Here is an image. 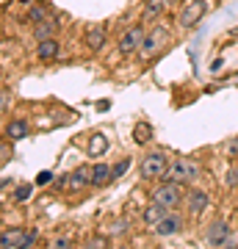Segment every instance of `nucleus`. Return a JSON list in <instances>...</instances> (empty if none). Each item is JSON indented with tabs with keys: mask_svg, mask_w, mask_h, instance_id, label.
<instances>
[{
	"mask_svg": "<svg viewBox=\"0 0 238 249\" xmlns=\"http://www.w3.org/2000/svg\"><path fill=\"white\" fill-rule=\"evenodd\" d=\"M166 45H169V31L164 25H155L150 34L144 36V42H141V47H139V55L141 58H152V55L161 53Z\"/></svg>",
	"mask_w": 238,
	"mask_h": 249,
	"instance_id": "obj_3",
	"label": "nucleus"
},
{
	"mask_svg": "<svg viewBox=\"0 0 238 249\" xmlns=\"http://www.w3.org/2000/svg\"><path fill=\"white\" fill-rule=\"evenodd\" d=\"M22 241H25V232L22 230H6L0 235V247L3 249H17L22 247Z\"/></svg>",
	"mask_w": 238,
	"mask_h": 249,
	"instance_id": "obj_17",
	"label": "nucleus"
},
{
	"mask_svg": "<svg viewBox=\"0 0 238 249\" xmlns=\"http://www.w3.org/2000/svg\"><path fill=\"white\" fill-rule=\"evenodd\" d=\"M50 178H53V175H50V172H42V175H39V178H36V183H39V186H47V183H50Z\"/></svg>",
	"mask_w": 238,
	"mask_h": 249,
	"instance_id": "obj_27",
	"label": "nucleus"
},
{
	"mask_svg": "<svg viewBox=\"0 0 238 249\" xmlns=\"http://www.w3.org/2000/svg\"><path fill=\"white\" fill-rule=\"evenodd\" d=\"M55 31H58V19L47 17L44 22H39V25L34 28V36H36V42H42V39H53Z\"/></svg>",
	"mask_w": 238,
	"mask_h": 249,
	"instance_id": "obj_15",
	"label": "nucleus"
},
{
	"mask_svg": "<svg viewBox=\"0 0 238 249\" xmlns=\"http://www.w3.org/2000/svg\"><path fill=\"white\" fill-rule=\"evenodd\" d=\"M14 196H17V199H28V196H31V186H19Z\"/></svg>",
	"mask_w": 238,
	"mask_h": 249,
	"instance_id": "obj_26",
	"label": "nucleus"
},
{
	"mask_svg": "<svg viewBox=\"0 0 238 249\" xmlns=\"http://www.w3.org/2000/svg\"><path fill=\"white\" fill-rule=\"evenodd\" d=\"M108 150V139L103 133H97V136H92V142H89V155L92 158H97V155H103V152Z\"/></svg>",
	"mask_w": 238,
	"mask_h": 249,
	"instance_id": "obj_18",
	"label": "nucleus"
},
{
	"mask_svg": "<svg viewBox=\"0 0 238 249\" xmlns=\"http://www.w3.org/2000/svg\"><path fill=\"white\" fill-rule=\"evenodd\" d=\"M6 136H11L14 142H17V139H25V136H28V122H22V119H14V122H9V127H6Z\"/></svg>",
	"mask_w": 238,
	"mask_h": 249,
	"instance_id": "obj_19",
	"label": "nucleus"
},
{
	"mask_svg": "<svg viewBox=\"0 0 238 249\" xmlns=\"http://www.w3.org/2000/svg\"><path fill=\"white\" fill-rule=\"evenodd\" d=\"M166 216V208H161L158 202H150L147 208H144V213H141V219H144V224H150L152 230L158 227V222Z\"/></svg>",
	"mask_w": 238,
	"mask_h": 249,
	"instance_id": "obj_14",
	"label": "nucleus"
},
{
	"mask_svg": "<svg viewBox=\"0 0 238 249\" xmlns=\"http://www.w3.org/2000/svg\"><path fill=\"white\" fill-rule=\"evenodd\" d=\"M200 178V163L194 158H175L164 172V180L169 183H194Z\"/></svg>",
	"mask_w": 238,
	"mask_h": 249,
	"instance_id": "obj_1",
	"label": "nucleus"
},
{
	"mask_svg": "<svg viewBox=\"0 0 238 249\" xmlns=\"http://www.w3.org/2000/svg\"><path fill=\"white\" fill-rule=\"evenodd\" d=\"M106 42H108V28L106 25H92L86 31V47L89 50H103L106 47Z\"/></svg>",
	"mask_w": 238,
	"mask_h": 249,
	"instance_id": "obj_11",
	"label": "nucleus"
},
{
	"mask_svg": "<svg viewBox=\"0 0 238 249\" xmlns=\"http://www.w3.org/2000/svg\"><path fill=\"white\" fill-rule=\"evenodd\" d=\"M144 28L141 25H133V28H128L122 34V39H119V53L122 55H128V53H136L141 47V42H144Z\"/></svg>",
	"mask_w": 238,
	"mask_h": 249,
	"instance_id": "obj_7",
	"label": "nucleus"
},
{
	"mask_svg": "<svg viewBox=\"0 0 238 249\" xmlns=\"http://www.w3.org/2000/svg\"><path fill=\"white\" fill-rule=\"evenodd\" d=\"M180 230H183V216L175 213V211H166V216H164L158 222V227H155V235L169 238V235H177Z\"/></svg>",
	"mask_w": 238,
	"mask_h": 249,
	"instance_id": "obj_9",
	"label": "nucleus"
},
{
	"mask_svg": "<svg viewBox=\"0 0 238 249\" xmlns=\"http://www.w3.org/2000/svg\"><path fill=\"white\" fill-rule=\"evenodd\" d=\"M111 180H114V166H108V163L92 166V186H106Z\"/></svg>",
	"mask_w": 238,
	"mask_h": 249,
	"instance_id": "obj_13",
	"label": "nucleus"
},
{
	"mask_svg": "<svg viewBox=\"0 0 238 249\" xmlns=\"http://www.w3.org/2000/svg\"><path fill=\"white\" fill-rule=\"evenodd\" d=\"M53 247H58V249L70 247V238H55V241H53Z\"/></svg>",
	"mask_w": 238,
	"mask_h": 249,
	"instance_id": "obj_28",
	"label": "nucleus"
},
{
	"mask_svg": "<svg viewBox=\"0 0 238 249\" xmlns=\"http://www.w3.org/2000/svg\"><path fill=\"white\" fill-rule=\"evenodd\" d=\"M185 205H188V213L200 216L211 205V196H208V191H202V188H191L188 191V196H185Z\"/></svg>",
	"mask_w": 238,
	"mask_h": 249,
	"instance_id": "obj_10",
	"label": "nucleus"
},
{
	"mask_svg": "<svg viewBox=\"0 0 238 249\" xmlns=\"http://www.w3.org/2000/svg\"><path fill=\"white\" fill-rule=\"evenodd\" d=\"M205 238L211 247H236V235H233L227 222H213L205 232Z\"/></svg>",
	"mask_w": 238,
	"mask_h": 249,
	"instance_id": "obj_6",
	"label": "nucleus"
},
{
	"mask_svg": "<svg viewBox=\"0 0 238 249\" xmlns=\"http://www.w3.org/2000/svg\"><path fill=\"white\" fill-rule=\"evenodd\" d=\"M36 241H39V232H36V230H28V232H25V241H22V247H34Z\"/></svg>",
	"mask_w": 238,
	"mask_h": 249,
	"instance_id": "obj_24",
	"label": "nucleus"
},
{
	"mask_svg": "<svg viewBox=\"0 0 238 249\" xmlns=\"http://www.w3.org/2000/svg\"><path fill=\"white\" fill-rule=\"evenodd\" d=\"M0 111H3V114L9 111V91H6V89L0 91Z\"/></svg>",
	"mask_w": 238,
	"mask_h": 249,
	"instance_id": "obj_25",
	"label": "nucleus"
},
{
	"mask_svg": "<svg viewBox=\"0 0 238 249\" xmlns=\"http://www.w3.org/2000/svg\"><path fill=\"white\" fill-rule=\"evenodd\" d=\"M152 139V127L150 124H136V142L144 144V142H150Z\"/></svg>",
	"mask_w": 238,
	"mask_h": 249,
	"instance_id": "obj_21",
	"label": "nucleus"
},
{
	"mask_svg": "<svg viewBox=\"0 0 238 249\" xmlns=\"http://www.w3.org/2000/svg\"><path fill=\"white\" fill-rule=\"evenodd\" d=\"M128 169H130V158H122L119 163H114V180H119Z\"/></svg>",
	"mask_w": 238,
	"mask_h": 249,
	"instance_id": "obj_22",
	"label": "nucleus"
},
{
	"mask_svg": "<svg viewBox=\"0 0 238 249\" xmlns=\"http://www.w3.org/2000/svg\"><path fill=\"white\" fill-rule=\"evenodd\" d=\"M227 150H230V155H238V139H233V142L227 144Z\"/></svg>",
	"mask_w": 238,
	"mask_h": 249,
	"instance_id": "obj_29",
	"label": "nucleus"
},
{
	"mask_svg": "<svg viewBox=\"0 0 238 249\" xmlns=\"http://www.w3.org/2000/svg\"><path fill=\"white\" fill-rule=\"evenodd\" d=\"M28 19H31L34 25H39V22H44V19H47V9H42V6H34V9L28 11Z\"/></svg>",
	"mask_w": 238,
	"mask_h": 249,
	"instance_id": "obj_20",
	"label": "nucleus"
},
{
	"mask_svg": "<svg viewBox=\"0 0 238 249\" xmlns=\"http://www.w3.org/2000/svg\"><path fill=\"white\" fill-rule=\"evenodd\" d=\"M185 196H183V191H180V183H169V180H164L161 186H155L152 194H150V202H158L161 208H166V211H175Z\"/></svg>",
	"mask_w": 238,
	"mask_h": 249,
	"instance_id": "obj_2",
	"label": "nucleus"
},
{
	"mask_svg": "<svg viewBox=\"0 0 238 249\" xmlns=\"http://www.w3.org/2000/svg\"><path fill=\"white\" fill-rule=\"evenodd\" d=\"M92 183V169H86V166H78L75 172H70L67 178H64V183H61V188L64 191H83V188Z\"/></svg>",
	"mask_w": 238,
	"mask_h": 249,
	"instance_id": "obj_8",
	"label": "nucleus"
},
{
	"mask_svg": "<svg viewBox=\"0 0 238 249\" xmlns=\"http://www.w3.org/2000/svg\"><path fill=\"white\" fill-rule=\"evenodd\" d=\"M205 11H208V3L205 0H188L180 14H177V25L180 28H194L200 19L205 17Z\"/></svg>",
	"mask_w": 238,
	"mask_h": 249,
	"instance_id": "obj_5",
	"label": "nucleus"
},
{
	"mask_svg": "<svg viewBox=\"0 0 238 249\" xmlns=\"http://www.w3.org/2000/svg\"><path fill=\"white\" fill-rule=\"evenodd\" d=\"M169 163H172V160H169L164 152H150V155H144V158H141V178L144 180H161L164 172L169 169Z\"/></svg>",
	"mask_w": 238,
	"mask_h": 249,
	"instance_id": "obj_4",
	"label": "nucleus"
},
{
	"mask_svg": "<svg viewBox=\"0 0 238 249\" xmlns=\"http://www.w3.org/2000/svg\"><path fill=\"white\" fill-rule=\"evenodd\" d=\"M169 0H147V6H144V11H141V22H152V19L161 17V11L166 9Z\"/></svg>",
	"mask_w": 238,
	"mask_h": 249,
	"instance_id": "obj_16",
	"label": "nucleus"
},
{
	"mask_svg": "<svg viewBox=\"0 0 238 249\" xmlns=\"http://www.w3.org/2000/svg\"><path fill=\"white\" fill-rule=\"evenodd\" d=\"M224 183H227L230 188H238V166H230L227 178H224Z\"/></svg>",
	"mask_w": 238,
	"mask_h": 249,
	"instance_id": "obj_23",
	"label": "nucleus"
},
{
	"mask_svg": "<svg viewBox=\"0 0 238 249\" xmlns=\"http://www.w3.org/2000/svg\"><path fill=\"white\" fill-rule=\"evenodd\" d=\"M61 53V45L55 42V39H42L39 47H36V55H39V61H55Z\"/></svg>",
	"mask_w": 238,
	"mask_h": 249,
	"instance_id": "obj_12",
	"label": "nucleus"
}]
</instances>
